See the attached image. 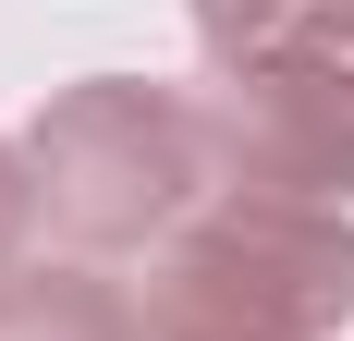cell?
<instances>
[{"label":"cell","instance_id":"1","mask_svg":"<svg viewBox=\"0 0 354 341\" xmlns=\"http://www.w3.org/2000/svg\"><path fill=\"white\" fill-rule=\"evenodd\" d=\"M37 195H49V232L86 244V256H135V244H171L196 207L232 183L220 170V122L183 86H135V73H86L25 122Z\"/></svg>","mask_w":354,"mask_h":341},{"label":"cell","instance_id":"2","mask_svg":"<svg viewBox=\"0 0 354 341\" xmlns=\"http://www.w3.org/2000/svg\"><path fill=\"white\" fill-rule=\"evenodd\" d=\"M354 317V220L220 183L147 280V341H330Z\"/></svg>","mask_w":354,"mask_h":341},{"label":"cell","instance_id":"3","mask_svg":"<svg viewBox=\"0 0 354 341\" xmlns=\"http://www.w3.org/2000/svg\"><path fill=\"white\" fill-rule=\"evenodd\" d=\"M220 170L245 195H306V207H342L354 195V12L306 49L257 73H220Z\"/></svg>","mask_w":354,"mask_h":341},{"label":"cell","instance_id":"4","mask_svg":"<svg viewBox=\"0 0 354 341\" xmlns=\"http://www.w3.org/2000/svg\"><path fill=\"white\" fill-rule=\"evenodd\" d=\"M0 341H147V305H122L98 269H25L0 293Z\"/></svg>","mask_w":354,"mask_h":341},{"label":"cell","instance_id":"5","mask_svg":"<svg viewBox=\"0 0 354 341\" xmlns=\"http://www.w3.org/2000/svg\"><path fill=\"white\" fill-rule=\"evenodd\" d=\"M354 0H196V49H208L220 73H257L281 61V49H306V37H330Z\"/></svg>","mask_w":354,"mask_h":341},{"label":"cell","instance_id":"6","mask_svg":"<svg viewBox=\"0 0 354 341\" xmlns=\"http://www.w3.org/2000/svg\"><path fill=\"white\" fill-rule=\"evenodd\" d=\"M37 220H49V195H37V159H25V146H0V293L25 280V244H37Z\"/></svg>","mask_w":354,"mask_h":341}]
</instances>
